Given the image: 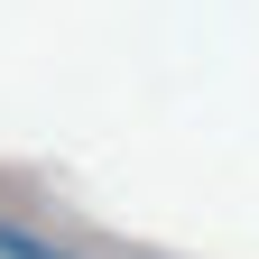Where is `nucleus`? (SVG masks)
I'll list each match as a JSON object with an SVG mask.
<instances>
[{
	"label": "nucleus",
	"instance_id": "1",
	"mask_svg": "<svg viewBox=\"0 0 259 259\" xmlns=\"http://www.w3.org/2000/svg\"><path fill=\"white\" fill-rule=\"evenodd\" d=\"M0 259H83V250H56L37 232H19V222H0Z\"/></svg>",
	"mask_w": 259,
	"mask_h": 259
}]
</instances>
